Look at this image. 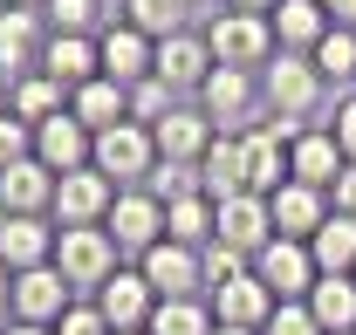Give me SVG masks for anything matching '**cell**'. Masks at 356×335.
Returning a JSON list of instances; mask_svg holds the SVG:
<instances>
[{"label":"cell","instance_id":"3957f363","mask_svg":"<svg viewBox=\"0 0 356 335\" xmlns=\"http://www.w3.org/2000/svg\"><path fill=\"white\" fill-rule=\"evenodd\" d=\"M55 267H62V281L76 288V301H89V294L124 267V247H117L103 226H62V233H55Z\"/></svg>","mask_w":356,"mask_h":335},{"label":"cell","instance_id":"2e32d148","mask_svg":"<svg viewBox=\"0 0 356 335\" xmlns=\"http://www.w3.org/2000/svg\"><path fill=\"white\" fill-rule=\"evenodd\" d=\"M240 165H247V192L274 199V192L288 185V137L261 117L254 130H240Z\"/></svg>","mask_w":356,"mask_h":335},{"label":"cell","instance_id":"7c38bea8","mask_svg":"<svg viewBox=\"0 0 356 335\" xmlns=\"http://www.w3.org/2000/svg\"><path fill=\"white\" fill-rule=\"evenodd\" d=\"M151 76H158V83H172L178 96L192 103V96H199V83L213 76V48H206V35H199V28L165 35V42H158V62H151Z\"/></svg>","mask_w":356,"mask_h":335},{"label":"cell","instance_id":"6da1fadb","mask_svg":"<svg viewBox=\"0 0 356 335\" xmlns=\"http://www.w3.org/2000/svg\"><path fill=\"white\" fill-rule=\"evenodd\" d=\"M206 48H213V62L220 69H247V76H261L267 62L281 55V42H274V21L267 14H233V7H220V14H206Z\"/></svg>","mask_w":356,"mask_h":335},{"label":"cell","instance_id":"d6986e66","mask_svg":"<svg viewBox=\"0 0 356 335\" xmlns=\"http://www.w3.org/2000/svg\"><path fill=\"white\" fill-rule=\"evenodd\" d=\"M267 212H274V233H281V240H315V226H322L336 206H329V192H322V185L288 178V185L267 199Z\"/></svg>","mask_w":356,"mask_h":335},{"label":"cell","instance_id":"7dc6e473","mask_svg":"<svg viewBox=\"0 0 356 335\" xmlns=\"http://www.w3.org/2000/svg\"><path fill=\"white\" fill-rule=\"evenodd\" d=\"M0 335H55V329H42V322H7Z\"/></svg>","mask_w":356,"mask_h":335},{"label":"cell","instance_id":"30bf717a","mask_svg":"<svg viewBox=\"0 0 356 335\" xmlns=\"http://www.w3.org/2000/svg\"><path fill=\"white\" fill-rule=\"evenodd\" d=\"M55 219L48 212H0V267L7 274H28V267H48L55 260Z\"/></svg>","mask_w":356,"mask_h":335},{"label":"cell","instance_id":"603a6c76","mask_svg":"<svg viewBox=\"0 0 356 335\" xmlns=\"http://www.w3.org/2000/svg\"><path fill=\"white\" fill-rule=\"evenodd\" d=\"M48 206H55V171L35 151L0 171V212H48Z\"/></svg>","mask_w":356,"mask_h":335},{"label":"cell","instance_id":"ab89813d","mask_svg":"<svg viewBox=\"0 0 356 335\" xmlns=\"http://www.w3.org/2000/svg\"><path fill=\"white\" fill-rule=\"evenodd\" d=\"M55 335H117V329L103 322V308H96V301H69V315L55 322Z\"/></svg>","mask_w":356,"mask_h":335},{"label":"cell","instance_id":"8992f818","mask_svg":"<svg viewBox=\"0 0 356 335\" xmlns=\"http://www.w3.org/2000/svg\"><path fill=\"white\" fill-rule=\"evenodd\" d=\"M254 274H261V288L274 294V301H309V288L322 281V267H315L309 240H281V233L254 253Z\"/></svg>","mask_w":356,"mask_h":335},{"label":"cell","instance_id":"d590c367","mask_svg":"<svg viewBox=\"0 0 356 335\" xmlns=\"http://www.w3.org/2000/svg\"><path fill=\"white\" fill-rule=\"evenodd\" d=\"M178 103H185V96H178L172 83H158V76H144V83L131 89V124H165V117H172Z\"/></svg>","mask_w":356,"mask_h":335},{"label":"cell","instance_id":"8fae6325","mask_svg":"<svg viewBox=\"0 0 356 335\" xmlns=\"http://www.w3.org/2000/svg\"><path fill=\"white\" fill-rule=\"evenodd\" d=\"M48 48V14L42 7H0V76L21 83L28 69H42Z\"/></svg>","mask_w":356,"mask_h":335},{"label":"cell","instance_id":"5bb4252c","mask_svg":"<svg viewBox=\"0 0 356 335\" xmlns=\"http://www.w3.org/2000/svg\"><path fill=\"white\" fill-rule=\"evenodd\" d=\"M89 301L103 308V322H110V329H144V322H151V308H158V294H151V281L137 274V260H124V267L89 294Z\"/></svg>","mask_w":356,"mask_h":335},{"label":"cell","instance_id":"44dd1931","mask_svg":"<svg viewBox=\"0 0 356 335\" xmlns=\"http://www.w3.org/2000/svg\"><path fill=\"white\" fill-rule=\"evenodd\" d=\"M343 165H350V158H343V144H336L329 124H309L295 144H288V178H302V185H322V192H329Z\"/></svg>","mask_w":356,"mask_h":335},{"label":"cell","instance_id":"c3c4849f","mask_svg":"<svg viewBox=\"0 0 356 335\" xmlns=\"http://www.w3.org/2000/svg\"><path fill=\"white\" fill-rule=\"evenodd\" d=\"M213 335H261V329H226V322H220V329H213Z\"/></svg>","mask_w":356,"mask_h":335},{"label":"cell","instance_id":"bcb514c9","mask_svg":"<svg viewBox=\"0 0 356 335\" xmlns=\"http://www.w3.org/2000/svg\"><path fill=\"white\" fill-rule=\"evenodd\" d=\"M220 7H233V14H274L281 0H220Z\"/></svg>","mask_w":356,"mask_h":335},{"label":"cell","instance_id":"ee69618b","mask_svg":"<svg viewBox=\"0 0 356 335\" xmlns=\"http://www.w3.org/2000/svg\"><path fill=\"white\" fill-rule=\"evenodd\" d=\"M322 14H329V28H356V0H322Z\"/></svg>","mask_w":356,"mask_h":335},{"label":"cell","instance_id":"816d5d0a","mask_svg":"<svg viewBox=\"0 0 356 335\" xmlns=\"http://www.w3.org/2000/svg\"><path fill=\"white\" fill-rule=\"evenodd\" d=\"M117 335H144V329H117Z\"/></svg>","mask_w":356,"mask_h":335},{"label":"cell","instance_id":"ac0fdd59","mask_svg":"<svg viewBox=\"0 0 356 335\" xmlns=\"http://www.w3.org/2000/svg\"><path fill=\"white\" fill-rule=\"evenodd\" d=\"M213 240H226L233 253L254 260V253L274 240V212H267V199H261V192H233V199H220V233H213Z\"/></svg>","mask_w":356,"mask_h":335},{"label":"cell","instance_id":"681fc988","mask_svg":"<svg viewBox=\"0 0 356 335\" xmlns=\"http://www.w3.org/2000/svg\"><path fill=\"white\" fill-rule=\"evenodd\" d=\"M0 7H42V0H0Z\"/></svg>","mask_w":356,"mask_h":335},{"label":"cell","instance_id":"7bdbcfd3","mask_svg":"<svg viewBox=\"0 0 356 335\" xmlns=\"http://www.w3.org/2000/svg\"><path fill=\"white\" fill-rule=\"evenodd\" d=\"M329 206L356 219V165H343V171H336V185H329Z\"/></svg>","mask_w":356,"mask_h":335},{"label":"cell","instance_id":"9a60e30c","mask_svg":"<svg viewBox=\"0 0 356 335\" xmlns=\"http://www.w3.org/2000/svg\"><path fill=\"white\" fill-rule=\"evenodd\" d=\"M96 55H103V76H110V83L137 89L144 76H151V62H158V42H151V35H137L131 21H110V28L96 35Z\"/></svg>","mask_w":356,"mask_h":335},{"label":"cell","instance_id":"cb8c5ba5","mask_svg":"<svg viewBox=\"0 0 356 335\" xmlns=\"http://www.w3.org/2000/svg\"><path fill=\"white\" fill-rule=\"evenodd\" d=\"M69 117L83 130H110V124H131V89L110 83V76H89L83 89H69Z\"/></svg>","mask_w":356,"mask_h":335},{"label":"cell","instance_id":"d4e9b609","mask_svg":"<svg viewBox=\"0 0 356 335\" xmlns=\"http://www.w3.org/2000/svg\"><path fill=\"white\" fill-rule=\"evenodd\" d=\"M42 76H55L62 89H83L89 76H103L96 35H48V48H42Z\"/></svg>","mask_w":356,"mask_h":335},{"label":"cell","instance_id":"74e56055","mask_svg":"<svg viewBox=\"0 0 356 335\" xmlns=\"http://www.w3.org/2000/svg\"><path fill=\"white\" fill-rule=\"evenodd\" d=\"M199 260H206V294H213V288H226L233 274H247V267H254L247 253H233L226 240H213V247H199Z\"/></svg>","mask_w":356,"mask_h":335},{"label":"cell","instance_id":"60d3db41","mask_svg":"<svg viewBox=\"0 0 356 335\" xmlns=\"http://www.w3.org/2000/svg\"><path fill=\"white\" fill-rule=\"evenodd\" d=\"M28 151H35V130L21 124L14 110H0V171L14 165V158H28Z\"/></svg>","mask_w":356,"mask_h":335},{"label":"cell","instance_id":"52a82bcc","mask_svg":"<svg viewBox=\"0 0 356 335\" xmlns=\"http://www.w3.org/2000/svg\"><path fill=\"white\" fill-rule=\"evenodd\" d=\"M103 233L124 247V260H137V253H151L165 240V206H158L144 185H124L117 206H110V219H103Z\"/></svg>","mask_w":356,"mask_h":335},{"label":"cell","instance_id":"277c9868","mask_svg":"<svg viewBox=\"0 0 356 335\" xmlns=\"http://www.w3.org/2000/svg\"><path fill=\"white\" fill-rule=\"evenodd\" d=\"M199 110H206V124L220 130V137H240V130H254L267 117L261 103V76H247V69H220L213 62V76L199 83V96H192Z\"/></svg>","mask_w":356,"mask_h":335},{"label":"cell","instance_id":"f546056e","mask_svg":"<svg viewBox=\"0 0 356 335\" xmlns=\"http://www.w3.org/2000/svg\"><path fill=\"white\" fill-rule=\"evenodd\" d=\"M199 192L220 206L233 192H247V165H240V137H213V151L199 158Z\"/></svg>","mask_w":356,"mask_h":335},{"label":"cell","instance_id":"484cf974","mask_svg":"<svg viewBox=\"0 0 356 335\" xmlns=\"http://www.w3.org/2000/svg\"><path fill=\"white\" fill-rule=\"evenodd\" d=\"M7 110L35 130V124H48V117H62V110H69V89L55 83V76H42V69H28L21 83H7Z\"/></svg>","mask_w":356,"mask_h":335},{"label":"cell","instance_id":"4fadbf2b","mask_svg":"<svg viewBox=\"0 0 356 335\" xmlns=\"http://www.w3.org/2000/svg\"><path fill=\"white\" fill-rule=\"evenodd\" d=\"M69 301H76V288L62 281L55 260H48V267H28V274H14V322H42V329H55V322L69 315Z\"/></svg>","mask_w":356,"mask_h":335},{"label":"cell","instance_id":"b9f144b4","mask_svg":"<svg viewBox=\"0 0 356 335\" xmlns=\"http://www.w3.org/2000/svg\"><path fill=\"white\" fill-rule=\"evenodd\" d=\"M329 130H336L343 158L356 165V89H350V96H336V110H329Z\"/></svg>","mask_w":356,"mask_h":335},{"label":"cell","instance_id":"db71d44e","mask_svg":"<svg viewBox=\"0 0 356 335\" xmlns=\"http://www.w3.org/2000/svg\"><path fill=\"white\" fill-rule=\"evenodd\" d=\"M350 335H356V329H350Z\"/></svg>","mask_w":356,"mask_h":335},{"label":"cell","instance_id":"83f0119b","mask_svg":"<svg viewBox=\"0 0 356 335\" xmlns=\"http://www.w3.org/2000/svg\"><path fill=\"white\" fill-rule=\"evenodd\" d=\"M309 315L322 322V335H350L356 329V274H322L309 288Z\"/></svg>","mask_w":356,"mask_h":335},{"label":"cell","instance_id":"7a4b0ae2","mask_svg":"<svg viewBox=\"0 0 356 335\" xmlns=\"http://www.w3.org/2000/svg\"><path fill=\"white\" fill-rule=\"evenodd\" d=\"M322 96H329V83H322V69H315L309 55H274L261 69V103L267 117H288V124H315V110H322Z\"/></svg>","mask_w":356,"mask_h":335},{"label":"cell","instance_id":"e0dca14e","mask_svg":"<svg viewBox=\"0 0 356 335\" xmlns=\"http://www.w3.org/2000/svg\"><path fill=\"white\" fill-rule=\"evenodd\" d=\"M213 137H220V130L206 124V110H199V103H178L165 124H151V144H158V158H165V165H199V158L213 151Z\"/></svg>","mask_w":356,"mask_h":335},{"label":"cell","instance_id":"f6af8a7d","mask_svg":"<svg viewBox=\"0 0 356 335\" xmlns=\"http://www.w3.org/2000/svg\"><path fill=\"white\" fill-rule=\"evenodd\" d=\"M7 322H14V274L0 267V329H7Z\"/></svg>","mask_w":356,"mask_h":335},{"label":"cell","instance_id":"4dcf8cb0","mask_svg":"<svg viewBox=\"0 0 356 335\" xmlns=\"http://www.w3.org/2000/svg\"><path fill=\"white\" fill-rule=\"evenodd\" d=\"M309 253H315L322 274H356V219H350V212H329V219L315 226Z\"/></svg>","mask_w":356,"mask_h":335},{"label":"cell","instance_id":"1f68e13d","mask_svg":"<svg viewBox=\"0 0 356 335\" xmlns=\"http://www.w3.org/2000/svg\"><path fill=\"white\" fill-rule=\"evenodd\" d=\"M220 322H213V301L206 294H185V301H158L151 308V322H144V335H213Z\"/></svg>","mask_w":356,"mask_h":335},{"label":"cell","instance_id":"f907efd6","mask_svg":"<svg viewBox=\"0 0 356 335\" xmlns=\"http://www.w3.org/2000/svg\"><path fill=\"white\" fill-rule=\"evenodd\" d=\"M0 110H7V76H0Z\"/></svg>","mask_w":356,"mask_h":335},{"label":"cell","instance_id":"5b68a950","mask_svg":"<svg viewBox=\"0 0 356 335\" xmlns=\"http://www.w3.org/2000/svg\"><path fill=\"white\" fill-rule=\"evenodd\" d=\"M89 165L103 171L117 192H124V185H144V178H151V165H158L151 124H110V130H96V151H89Z\"/></svg>","mask_w":356,"mask_h":335},{"label":"cell","instance_id":"f35d334b","mask_svg":"<svg viewBox=\"0 0 356 335\" xmlns=\"http://www.w3.org/2000/svg\"><path fill=\"white\" fill-rule=\"evenodd\" d=\"M261 335H322V322L309 315V301H274V315L261 322Z\"/></svg>","mask_w":356,"mask_h":335},{"label":"cell","instance_id":"e575fe53","mask_svg":"<svg viewBox=\"0 0 356 335\" xmlns=\"http://www.w3.org/2000/svg\"><path fill=\"white\" fill-rule=\"evenodd\" d=\"M117 21H131L137 35L165 42V35L185 28V0H117Z\"/></svg>","mask_w":356,"mask_h":335},{"label":"cell","instance_id":"9c48e42d","mask_svg":"<svg viewBox=\"0 0 356 335\" xmlns=\"http://www.w3.org/2000/svg\"><path fill=\"white\" fill-rule=\"evenodd\" d=\"M110 206H117V185H110L96 165H83V171H69V178H55L48 219H55V226H103Z\"/></svg>","mask_w":356,"mask_h":335},{"label":"cell","instance_id":"ffe728a7","mask_svg":"<svg viewBox=\"0 0 356 335\" xmlns=\"http://www.w3.org/2000/svg\"><path fill=\"white\" fill-rule=\"evenodd\" d=\"M89 151H96V130H83L69 110H62V117H48V124H35V158H42L55 178L83 171V165H89Z\"/></svg>","mask_w":356,"mask_h":335},{"label":"cell","instance_id":"f5cc1de1","mask_svg":"<svg viewBox=\"0 0 356 335\" xmlns=\"http://www.w3.org/2000/svg\"><path fill=\"white\" fill-rule=\"evenodd\" d=\"M185 7H206V0H185Z\"/></svg>","mask_w":356,"mask_h":335},{"label":"cell","instance_id":"d6a6232c","mask_svg":"<svg viewBox=\"0 0 356 335\" xmlns=\"http://www.w3.org/2000/svg\"><path fill=\"white\" fill-rule=\"evenodd\" d=\"M309 62L322 69V83H329V89L350 96V89H356V28H329V35L309 48Z\"/></svg>","mask_w":356,"mask_h":335},{"label":"cell","instance_id":"7402d4cb","mask_svg":"<svg viewBox=\"0 0 356 335\" xmlns=\"http://www.w3.org/2000/svg\"><path fill=\"white\" fill-rule=\"evenodd\" d=\"M206 301H213V322H226V329H261L267 315H274V294L261 288V274H254V267H247V274H233L226 288H213Z\"/></svg>","mask_w":356,"mask_h":335},{"label":"cell","instance_id":"836d02e7","mask_svg":"<svg viewBox=\"0 0 356 335\" xmlns=\"http://www.w3.org/2000/svg\"><path fill=\"white\" fill-rule=\"evenodd\" d=\"M42 14H48V35H103L117 21L110 0H42Z\"/></svg>","mask_w":356,"mask_h":335},{"label":"cell","instance_id":"4316f807","mask_svg":"<svg viewBox=\"0 0 356 335\" xmlns=\"http://www.w3.org/2000/svg\"><path fill=\"white\" fill-rule=\"evenodd\" d=\"M267 21H274V42L288 48V55H309V48L329 35V14H322V0H281Z\"/></svg>","mask_w":356,"mask_h":335},{"label":"cell","instance_id":"ba28073f","mask_svg":"<svg viewBox=\"0 0 356 335\" xmlns=\"http://www.w3.org/2000/svg\"><path fill=\"white\" fill-rule=\"evenodd\" d=\"M137 274L151 281V294H158V301L206 294V260H199V247H178V240H158L151 253H137Z\"/></svg>","mask_w":356,"mask_h":335},{"label":"cell","instance_id":"f1b7e54d","mask_svg":"<svg viewBox=\"0 0 356 335\" xmlns=\"http://www.w3.org/2000/svg\"><path fill=\"white\" fill-rule=\"evenodd\" d=\"M213 233H220V206L206 192L165 206V240H178V247H213Z\"/></svg>","mask_w":356,"mask_h":335},{"label":"cell","instance_id":"8d00e7d4","mask_svg":"<svg viewBox=\"0 0 356 335\" xmlns=\"http://www.w3.org/2000/svg\"><path fill=\"white\" fill-rule=\"evenodd\" d=\"M144 192H151L158 206L192 199V192H199V165H165V158H158V165H151V178H144Z\"/></svg>","mask_w":356,"mask_h":335}]
</instances>
